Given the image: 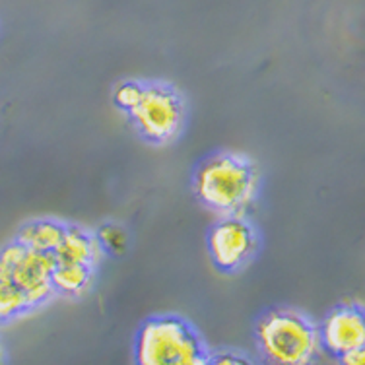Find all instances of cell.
Listing matches in <instances>:
<instances>
[{
    "instance_id": "277c9868",
    "label": "cell",
    "mask_w": 365,
    "mask_h": 365,
    "mask_svg": "<svg viewBox=\"0 0 365 365\" xmlns=\"http://www.w3.org/2000/svg\"><path fill=\"white\" fill-rule=\"evenodd\" d=\"M257 340L262 354L274 364L305 365L321 348V332L297 311H272L260 319Z\"/></svg>"
},
{
    "instance_id": "5b68a950",
    "label": "cell",
    "mask_w": 365,
    "mask_h": 365,
    "mask_svg": "<svg viewBox=\"0 0 365 365\" xmlns=\"http://www.w3.org/2000/svg\"><path fill=\"white\" fill-rule=\"evenodd\" d=\"M128 113L138 130L154 142L171 140L182 125L181 98L173 88L163 84L144 86L138 103Z\"/></svg>"
},
{
    "instance_id": "4fadbf2b",
    "label": "cell",
    "mask_w": 365,
    "mask_h": 365,
    "mask_svg": "<svg viewBox=\"0 0 365 365\" xmlns=\"http://www.w3.org/2000/svg\"><path fill=\"white\" fill-rule=\"evenodd\" d=\"M342 358V364L346 365H364L365 364V350L364 348H358V350H351L344 356H340Z\"/></svg>"
},
{
    "instance_id": "52a82bcc",
    "label": "cell",
    "mask_w": 365,
    "mask_h": 365,
    "mask_svg": "<svg viewBox=\"0 0 365 365\" xmlns=\"http://www.w3.org/2000/svg\"><path fill=\"white\" fill-rule=\"evenodd\" d=\"M321 332V344L336 356L365 346V321L364 313L354 305H346L332 311L324 319Z\"/></svg>"
},
{
    "instance_id": "ba28073f",
    "label": "cell",
    "mask_w": 365,
    "mask_h": 365,
    "mask_svg": "<svg viewBox=\"0 0 365 365\" xmlns=\"http://www.w3.org/2000/svg\"><path fill=\"white\" fill-rule=\"evenodd\" d=\"M56 264H88L98 267L99 259L103 257V249L99 245L96 235H91L82 227H68L55 251Z\"/></svg>"
},
{
    "instance_id": "8992f818",
    "label": "cell",
    "mask_w": 365,
    "mask_h": 365,
    "mask_svg": "<svg viewBox=\"0 0 365 365\" xmlns=\"http://www.w3.org/2000/svg\"><path fill=\"white\" fill-rule=\"evenodd\" d=\"M259 247L253 225L241 216H224L210 232V255L216 267L233 270L251 259Z\"/></svg>"
},
{
    "instance_id": "8fae6325",
    "label": "cell",
    "mask_w": 365,
    "mask_h": 365,
    "mask_svg": "<svg viewBox=\"0 0 365 365\" xmlns=\"http://www.w3.org/2000/svg\"><path fill=\"white\" fill-rule=\"evenodd\" d=\"M99 245L103 251H111L115 255H120L127 249V233L120 230L119 225H106L101 232L96 235Z\"/></svg>"
},
{
    "instance_id": "7a4b0ae2",
    "label": "cell",
    "mask_w": 365,
    "mask_h": 365,
    "mask_svg": "<svg viewBox=\"0 0 365 365\" xmlns=\"http://www.w3.org/2000/svg\"><path fill=\"white\" fill-rule=\"evenodd\" d=\"M257 189V169L243 155H214L197 173L198 198L222 216H241L253 202Z\"/></svg>"
},
{
    "instance_id": "5bb4252c",
    "label": "cell",
    "mask_w": 365,
    "mask_h": 365,
    "mask_svg": "<svg viewBox=\"0 0 365 365\" xmlns=\"http://www.w3.org/2000/svg\"><path fill=\"white\" fill-rule=\"evenodd\" d=\"M0 359H2V348H0Z\"/></svg>"
},
{
    "instance_id": "30bf717a",
    "label": "cell",
    "mask_w": 365,
    "mask_h": 365,
    "mask_svg": "<svg viewBox=\"0 0 365 365\" xmlns=\"http://www.w3.org/2000/svg\"><path fill=\"white\" fill-rule=\"evenodd\" d=\"M96 267L88 264H56L53 270V288L55 294L66 295H80L90 288L93 280Z\"/></svg>"
},
{
    "instance_id": "6da1fadb",
    "label": "cell",
    "mask_w": 365,
    "mask_h": 365,
    "mask_svg": "<svg viewBox=\"0 0 365 365\" xmlns=\"http://www.w3.org/2000/svg\"><path fill=\"white\" fill-rule=\"evenodd\" d=\"M55 255L21 245L0 249V321H12L47 303L53 288Z\"/></svg>"
},
{
    "instance_id": "3957f363",
    "label": "cell",
    "mask_w": 365,
    "mask_h": 365,
    "mask_svg": "<svg viewBox=\"0 0 365 365\" xmlns=\"http://www.w3.org/2000/svg\"><path fill=\"white\" fill-rule=\"evenodd\" d=\"M210 358L197 330L177 317L150 319L136 342V361L142 365H204Z\"/></svg>"
},
{
    "instance_id": "9c48e42d",
    "label": "cell",
    "mask_w": 365,
    "mask_h": 365,
    "mask_svg": "<svg viewBox=\"0 0 365 365\" xmlns=\"http://www.w3.org/2000/svg\"><path fill=\"white\" fill-rule=\"evenodd\" d=\"M64 230H66V225L53 222V220H36V222H29L21 227L16 241H20L21 245L37 249V251L53 253L63 239Z\"/></svg>"
},
{
    "instance_id": "7c38bea8",
    "label": "cell",
    "mask_w": 365,
    "mask_h": 365,
    "mask_svg": "<svg viewBox=\"0 0 365 365\" xmlns=\"http://www.w3.org/2000/svg\"><path fill=\"white\" fill-rule=\"evenodd\" d=\"M142 90H144V86L138 84V82L120 84L119 88H117V91H115V101H117V106L130 111V109L138 103V99H140L142 96Z\"/></svg>"
}]
</instances>
